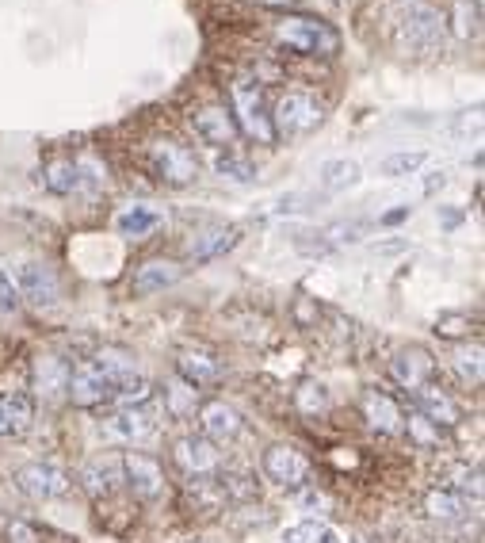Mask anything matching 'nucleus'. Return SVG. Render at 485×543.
Wrapping results in <instances>:
<instances>
[{"label":"nucleus","instance_id":"nucleus-1","mask_svg":"<svg viewBox=\"0 0 485 543\" xmlns=\"http://www.w3.org/2000/svg\"><path fill=\"white\" fill-rule=\"evenodd\" d=\"M230 100H233V123H237V134H249L256 142H275L272 131V115L264 108V92L253 77H237L230 85Z\"/></svg>","mask_w":485,"mask_h":543},{"label":"nucleus","instance_id":"nucleus-2","mask_svg":"<svg viewBox=\"0 0 485 543\" xmlns=\"http://www.w3.org/2000/svg\"><path fill=\"white\" fill-rule=\"evenodd\" d=\"M275 39L295 54H337L340 35L325 20L314 16H287L275 23Z\"/></svg>","mask_w":485,"mask_h":543},{"label":"nucleus","instance_id":"nucleus-3","mask_svg":"<svg viewBox=\"0 0 485 543\" xmlns=\"http://www.w3.org/2000/svg\"><path fill=\"white\" fill-rule=\"evenodd\" d=\"M268 115H272L275 134L298 138V134H310L321 123V104H317L310 92H283Z\"/></svg>","mask_w":485,"mask_h":543},{"label":"nucleus","instance_id":"nucleus-4","mask_svg":"<svg viewBox=\"0 0 485 543\" xmlns=\"http://www.w3.org/2000/svg\"><path fill=\"white\" fill-rule=\"evenodd\" d=\"M115 383H119V379H111L96 360H81L77 368H69V387H65V394L73 398V406L96 410V406H107V402H111Z\"/></svg>","mask_w":485,"mask_h":543},{"label":"nucleus","instance_id":"nucleus-5","mask_svg":"<svg viewBox=\"0 0 485 543\" xmlns=\"http://www.w3.org/2000/svg\"><path fill=\"white\" fill-rule=\"evenodd\" d=\"M12 283H16V291H20V303L27 299L31 306H39V310H50V306H58V295H62V287H58V276L39 261H20L12 268Z\"/></svg>","mask_w":485,"mask_h":543},{"label":"nucleus","instance_id":"nucleus-6","mask_svg":"<svg viewBox=\"0 0 485 543\" xmlns=\"http://www.w3.org/2000/svg\"><path fill=\"white\" fill-rule=\"evenodd\" d=\"M16 486H20L27 498L46 501V498H62L69 490V471L54 459H35L16 471Z\"/></svg>","mask_w":485,"mask_h":543},{"label":"nucleus","instance_id":"nucleus-7","mask_svg":"<svg viewBox=\"0 0 485 543\" xmlns=\"http://www.w3.org/2000/svg\"><path fill=\"white\" fill-rule=\"evenodd\" d=\"M149 161H153V169L157 176L165 180V184H176V188H184L191 184L195 176H199V161H195V153L188 146H180V142H153V150H149Z\"/></svg>","mask_w":485,"mask_h":543},{"label":"nucleus","instance_id":"nucleus-8","mask_svg":"<svg viewBox=\"0 0 485 543\" xmlns=\"http://www.w3.org/2000/svg\"><path fill=\"white\" fill-rule=\"evenodd\" d=\"M401 39L413 50H440L443 43V16L428 4H409L401 16Z\"/></svg>","mask_w":485,"mask_h":543},{"label":"nucleus","instance_id":"nucleus-9","mask_svg":"<svg viewBox=\"0 0 485 543\" xmlns=\"http://www.w3.org/2000/svg\"><path fill=\"white\" fill-rule=\"evenodd\" d=\"M123 482L146 501L165 494V471H161V463L153 456H146V452H127V456H123Z\"/></svg>","mask_w":485,"mask_h":543},{"label":"nucleus","instance_id":"nucleus-10","mask_svg":"<svg viewBox=\"0 0 485 543\" xmlns=\"http://www.w3.org/2000/svg\"><path fill=\"white\" fill-rule=\"evenodd\" d=\"M191 127L195 134L214 146V150H230L233 142H237V123H233L230 108H222V104H211V108H199L191 115Z\"/></svg>","mask_w":485,"mask_h":543},{"label":"nucleus","instance_id":"nucleus-11","mask_svg":"<svg viewBox=\"0 0 485 543\" xmlns=\"http://www.w3.org/2000/svg\"><path fill=\"white\" fill-rule=\"evenodd\" d=\"M264 475L272 478L275 486H306L310 463L298 456L291 444H272L264 452Z\"/></svg>","mask_w":485,"mask_h":543},{"label":"nucleus","instance_id":"nucleus-12","mask_svg":"<svg viewBox=\"0 0 485 543\" xmlns=\"http://www.w3.org/2000/svg\"><path fill=\"white\" fill-rule=\"evenodd\" d=\"M100 429H104V440H111V444H138V440H146L153 433V417H149V410L134 406V410L111 413Z\"/></svg>","mask_w":485,"mask_h":543},{"label":"nucleus","instance_id":"nucleus-13","mask_svg":"<svg viewBox=\"0 0 485 543\" xmlns=\"http://www.w3.org/2000/svg\"><path fill=\"white\" fill-rule=\"evenodd\" d=\"M176 463L191 478H207L218 471V448L207 436H184V440H176Z\"/></svg>","mask_w":485,"mask_h":543},{"label":"nucleus","instance_id":"nucleus-14","mask_svg":"<svg viewBox=\"0 0 485 543\" xmlns=\"http://www.w3.org/2000/svg\"><path fill=\"white\" fill-rule=\"evenodd\" d=\"M176 371H180V379H184L188 387L203 391V387L218 383L222 364L214 360L211 352H203V348H180V356H176Z\"/></svg>","mask_w":485,"mask_h":543},{"label":"nucleus","instance_id":"nucleus-15","mask_svg":"<svg viewBox=\"0 0 485 543\" xmlns=\"http://www.w3.org/2000/svg\"><path fill=\"white\" fill-rule=\"evenodd\" d=\"M81 482H85V490L92 498H104V494H111V490L123 482V459L119 456L92 459L85 471H81Z\"/></svg>","mask_w":485,"mask_h":543},{"label":"nucleus","instance_id":"nucleus-16","mask_svg":"<svg viewBox=\"0 0 485 543\" xmlns=\"http://www.w3.org/2000/svg\"><path fill=\"white\" fill-rule=\"evenodd\" d=\"M199 425H203V436L207 440H233V436L241 433V417L233 406L226 402H207L203 410H199Z\"/></svg>","mask_w":485,"mask_h":543},{"label":"nucleus","instance_id":"nucleus-17","mask_svg":"<svg viewBox=\"0 0 485 543\" xmlns=\"http://www.w3.org/2000/svg\"><path fill=\"white\" fill-rule=\"evenodd\" d=\"M363 417H367V425L379 429V433H401V410L390 394H379V391L363 394Z\"/></svg>","mask_w":485,"mask_h":543},{"label":"nucleus","instance_id":"nucleus-18","mask_svg":"<svg viewBox=\"0 0 485 543\" xmlns=\"http://www.w3.org/2000/svg\"><path fill=\"white\" fill-rule=\"evenodd\" d=\"M413 398H417V406H421V413L432 421V425H459V406L447 398V394L440 391V387H432V383H424V387H417L413 391Z\"/></svg>","mask_w":485,"mask_h":543},{"label":"nucleus","instance_id":"nucleus-19","mask_svg":"<svg viewBox=\"0 0 485 543\" xmlns=\"http://www.w3.org/2000/svg\"><path fill=\"white\" fill-rule=\"evenodd\" d=\"M184 268L176 261H146L134 272V291L138 295H153V291H165L172 283H180Z\"/></svg>","mask_w":485,"mask_h":543},{"label":"nucleus","instance_id":"nucleus-20","mask_svg":"<svg viewBox=\"0 0 485 543\" xmlns=\"http://www.w3.org/2000/svg\"><path fill=\"white\" fill-rule=\"evenodd\" d=\"M241 241V230L237 226H214L207 234H199V238L191 241V261H214V257H222V253H230L233 245Z\"/></svg>","mask_w":485,"mask_h":543},{"label":"nucleus","instance_id":"nucleus-21","mask_svg":"<svg viewBox=\"0 0 485 543\" xmlns=\"http://www.w3.org/2000/svg\"><path fill=\"white\" fill-rule=\"evenodd\" d=\"M35 387L43 398H62L69 387V364L62 356H39L35 360Z\"/></svg>","mask_w":485,"mask_h":543},{"label":"nucleus","instance_id":"nucleus-22","mask_svg":"<svg viewBox=\"0 0 485 543\" xmlns=\"http://www.w3.org/2000/svg\"><path fill=\"white\" fill-rule=\"evenodd\" d=\"M161 222H165L161 211H153V207H146V203H134V207H127V211H119V215H115V230H119V234H127V238H149Z\"/></svg>","mask_w":485,"mask_h":543},{"label":"nucleus","instance_id":"nucleus-23","mask_svg":"<svg viewBox=\"0 0 485 543\" xmlns=\"http://www.w3.org/2000/svg\"><path fill=\"white\" fill-rule=\"evenodd\" d=\"M317 180H321V188H329V192H348V188L359 184V165L348 161V157H329V161L317 169Z\"/></svg>","mask_w":485,"mask_h":543},{"label":"nucleus","instance_id":"nucleus-24","mask_svg":"<svg viewBox=\"0 0 485 543\" xmlns=\"http://www.w3.org/2000/svg\"><path fill=\"white\" fill-rule=\"evenodd\" d=\"M149 398H153V383H149L146 375H127V379H119L115 383V391H111V402L107 406H119V410H134V406H146Z\"/></svg>","mask_w":485,"mask_h":543},{"label":"nucleus","instance_id":"nucleus-25","mask_svg":"<svg viewBox=\"0 0 485 543\" xmlns=\"http://www.w3.org/2000/svg\"><path fill=\"white\" fill-rule=\"evenodd\" d=\"M424 513H428L432 521H455V517L466 513V494L451 490V486H440V490H432V494L424 498Z\"/></svg>","mask_w":485,"mask_h":543},{"label":"nucleus","instance_id":"nucleus-26","mask_svg":"<svg viewBox=\"0 0 485 543\" xmlns=\"http://www.w3.org/2000/svg\"><path fill=\"white\" fill-rule=\"evenodd\" d=\"M390 375L398 379L405 391H417L428 383V360H424L421 352H401L394 356V364H390Z\"/></svg>","mask_w":485,"mask_h":543},{"label":"nucleus","instance_id":"nucleus-27","mask_svg":"<svg viewBox=\"0 0 485 543\" xmlns=\"http://www.w3.org/2000/svg\"><path fill=\"white\" fill-rule=\"evenodd\" d=\"M0 413H4L8 433H27L35 425V406H31L27 394H4L0 398Z\"/></svg>","mask_w":485,"mask_h":543},{"label":"nucleus","instance_id":"nucleus-28","mask_svg":"<svg viewBox=\"0 0 485 543\" xmlns=\"http://www.w3.org/2000/svg\"><path fill=\"white\" fill-rule=\"evenodd\" d=\"M43 180L54 196H73L81 188V165L77 161H50Z\"/></svg>","mask_w":485,"mask_h":543},{"label":"nucleus","instance_id":"nucleus-29","mask_svg":"<svg viewBox=\"0 0 485 543\" xmlns=\"http://www.w3.org/2000/svg\"><path fill=\"white\" fill-rule=\"evenodd\" d=\"M283 543H344V540H340V532L333 528V524L306 521V524L287 528V532H283Z\"/></svg>","mask_w":485,"mask_h":543},{"label":"nucleus","instance_id":"nucleus-30","mask_svg":"<svg viewBox=\"0 0 485 543\" xmlns=\"http://www.w3.org/2000/svg\"><path fill=\"white\" fill-rule=\"evenodd\" d=\"M424 161H428V153L424 150H398V153H390V157H382L379 173L382 176H413L424 169Z\"/></svg>","mask_w":485,"mask_h":543},{"label":"nucleus","instance_id":"nucleus-31","mask_svg":"<svg viewBox=\"0 0 485 543\" xmlns=\"http://www.w3.org/2000/svg\"><path fill=\"white\" fill-rule=\"evenodd\" d=\"M401 429L409 433L413 444H421V448H440V425H432L424 413H413L409 421H401Z\"/></svg>","mask_w":485,"mask_h":543},{"label":"nucleus","instance_id":"nucleus-32","mask_svg":"<svg viewBox=\"0 0 485 543\" xmlns=\"http://www.w3.org/2000/svg\"><path fill=\"white\" fill-rule=\"evenodd\" d=\"M295 406L302 413H310V417H317V413L329 410V391L321 387V383H302L295 391Z\"/></svg>","mask_w":485,"mask_h":543},{"label":"nucleus","instance_id":"nucleus-33","mask_svg":"<svg viewBox=\"0 0 485 543\" xmlns=\"http://www.w3.org/2000/svg\"><path fill=\"white\" fill-rule=\"evenodd\" d=\"M195 387H188V383H176V387H165V410L172 413V417H188L191 410H195Z\"/></svg>","mask_w":485,"mask_h":543},{"label":"nucleus","instance_id":"nucleus-34","mask_svg":"<svg viewBox=\"0 0 485 543\" xmlns=\"http://www.w3.org/2000/svg\"><path fill=\"white\" fill-rule=\"evenodd\" d=\"M455 368H459V375H463L466 383H482V348L474 345V348H459L455 352Z\"/></svg>","mask_w":485,"mask_h":543},{"label":"nucleus","instance_id":"nucleus-35","mask_svg":"<svg viewBox=\"0 0 485 543\" xmlns=\"http://www.w3.org/2000/svg\"><path fill=\"white\" fill-rule=\"evenodd\" d=\"M455 4V35L470 39L478 31V4L474 0H451Z\"/></svg>","mask_w":485,"mask_h":543},{"label":"nucleus","instance_id":"nucleus-36","mask_svg":"<svg viewBox=\"0 0 485 543\" xmlns=\"http://www.w3.org/2000/svg\"><path fill=\"white\" fill-rule=\"evenodd\" d=\"M218 173L237 180V184H249V180H253V165H249L245 157H233V153L226 150V157H218Z\"/></svg>","mask_w":485,"mask_h":543},{"label":"nucleus","instance_id":"nucleus-37","mask_svg":"<svg viewBox=\"0 0 485 543\" xmlns=\"http://www.w3.org/2000/svg\"><path fill=\"white\" fill-rule=\"evenodd\" d=\"M0 310H4V314L20 310V291H16V283H12V272H4V268H0Z\"/></svg>","mask_w":485,"mask_h":543},{"label":"nucleus","instance_id":"nucleus-38","mask_svg":"<svg viewBox=\"0 0 485 543\" xmlns=\"http://www.w3.org/2000/svg\"><path fill=\"white\" fill-rule=\"evenodd\" d=\"M8 540L12 543H43V536H39V528L27 521H12L8 524Z\"/></svg>","mask_w":485,"mask_h":543},{"label":"nucleus","instance_id":"nucleus-39","mask_svg":"<svg viewBox=\"0 0 485 543\" xmlns=\"http://www.w3.org/2000/svg\"><path fill=\"white\" fill-rule=\"evenodd\" d=\"M298 505H302L306 513H325V509H329V498H325L321 490H302V494H298Z\"/></svg>","mask_w":485,"mask_h":543},{"label":"nucleus","instance_id":"nucleus-40","mask_svg":"<svg viewBox=\"0 0 485 543\" xmlns=\"http://www.w3.org/2000/svg\"><path fill=\"white\" fill-rule=\"evenodd\" d=\"M436 333H443V337H459V333H466L463 318H443L440 326H436Z\"/></svg>","mask_w":485,"mask_h":543},{"label":"nucleus","instance_id":"nucleus-41","mask_svg":"<svg viewBox=\"0 0 485 543\" xmlns=\"http://www.w3.org/2000/svg\"><path fill=\"white\" fill-rule=\"evenodd\" d=\"M0 436H8V425H4V413H0Z\"/></svg>","mask_w":485,"mask_h":543}]
</instances>
